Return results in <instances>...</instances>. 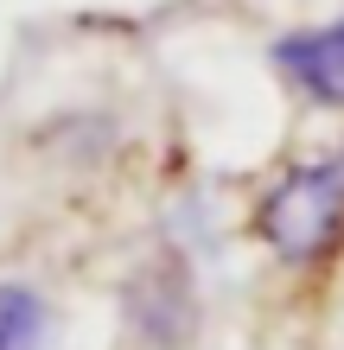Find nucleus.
Segmentation results:
<instances>
[{"instance_id":"obj_3","label":"nucleus","mask_w":344,"mask_h":350,"mask_svg":"<svg viewBox=\"0 0 344 350\" xmlns=\"http://www.w3.org/2000/svg\"><path fill=\"white\" fill-rule=\"evenodd\" d=\"M51 306L26 280H0V350H45Z\"/></svg>"},{"instance_id":"obj_2","label":"nucleus","mask_w":344,"mask_h":350,"mask_svg":"<svg viewBox=\"0 0 344 350\" xmlns=\"http://www.w3.org/2000/svg\"><path fill=\"white\" fill-rule=\"evenodd\" d=\"M268 64H274V77H280L300 102L344 115V13L280 32L274 51H268Z\"/></svg>"},{"instance_id":"obj_1","label":"nucleus","mask_w":344,"mask_h":350,"mask_svg":"<svg viewBox=\"0 0 344 350\" xmlns=\"http://www.w3.org/2000/svg\"><path fill=\"white\" fill-rule=\"evenodd\" d=\"M255 242L293 274H319L344 255V147L287 166L255 204Z\"/></svg>"}]
</instances>
